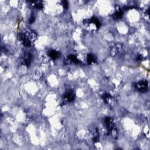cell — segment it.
<instances>
[{"label": "cell", "mask_w": 150, "mask_h": 150, "mask_svg": "<svg viewBox=\"0 0 150 150\" xmlns=\"http://www.w3.org/2000/svg\"><path fill=\"white\" fill-rule=\"evenodd\" d=\"M120 47H119V45H115L114 47H112L111 52H110L111 55L112 56H115L117 55L118 52H119V51L120 50Z\"/></svg>", "instance_id": "obj_11"}, {"label": "cell", "mask_w": 150, "mask_h": 150, "mask_svg": "<svg viewBox=\"0 0 150 150\" xmlns=\"http://www.w3.org/2000/svg\"><path fill=\"white\" fill-rule=\"evenodd\" d=\"M135 89L141 93H145L148 90V82L147 80H142L135 84Z\"/></svg>", "instance_id": "obj_2"}, {"label": "cell", "mask_w": 150, "mask_h": 150, "mask_svg": "<svg viewBox=\"0 0 150 150\" xmlns=\"http://www.w3.org/2000/svg\"><path fill=\"white\" fill-rule=\"evenodd\" d=\"M74 99H75V93L72 90H69L66 91L63 96V103L65 104L67 103H70V102L73 101Z\"/></svg>", "instance_id": "obj_3"}, {"label": "cell", "mask_w": 150, "mask_h": 150, "mask_svg": "<svg viewBox=\"0 0 150 150\" xmlns=\"http://www.w3.org/2000/svg\"><path fill=\"white\" fill-rule=\"evenodd\" d=\"M123 9L120 8L119 7H117L116 9V11L114 12L113 14L112 15V17L114 19H119L123 17Z\"/></svg>", "instance_id": "obj_5"}, {"label": "cell", "mask_w": 150, "mask_h": 150, "mask_svg": "<svg viewBox=\"0 0 150 150\" xmlns=\"http://www.w3.org/2000/svg\"><path fill=\"white\" fill-rule=\"evenodd\" d=\"M30 3H31L33 4V7H35L36 9L40 10V9H42L43 8L42 2L33 1H30Z\"/></svg>", "instance_id": "obj_10"}, {"label": "cell", "mask_w": 150, "mask_h": 150, "mask_svg": "<svg viewBox=\"0 0 150 150\" xmlns=\"http://www.w3.org/2000/svg\"><path fill=\"white\" fill-rule=\"evenodd\" d=\"M68 59H69V61H71V62H73V63L77 64V63H79L80 62V61H79V59H77L76 56L74 55H69V56H68Z\"/></svg>", "instance_id": "obj_12"}, {"label": "cell", "mask_w": 150, "mask_h": 150, "mask_svg": "<svg viewBox=\"0 0 150 150\" xmlns=\"http://www.w3.org/2000/svg\"><path fill=\"white\" fill-rule=\"evenodd\" d=\"M62 4H63V7L65 9H67L68 8V3L67 1H63L62 2Z\"/></svg>", "instance_id": "obj_14"}, {"label": "cell", "mask_w": 150, "mask_h": 150, "mask_svg": "<svg viewBox=\"0 0 150 150\" xmlns=\"http://www.w3.org/2000/svg\"><path fill=\"white\" fill-rule=\"evenodd\" d=\"M35 15H34V14H32V15H31V17L29 18V22L30 24H32L33 22H34V21H35Z\"/></svg>", "instance_id": "obj_13"}, {"label": "cell", "mask_w": 150, "mask_h": 150, "mask_svg": "<svg viewBox=\"0 0 150 150\" xmlns=\"http://www.w3.org/2000/svg\"><path fill=\"white\" fill-rule=\"evenodd\" d=\"M143 59H144L143 56L141 55H140V54H139V55L137 56V57H136V59H137V61H143Z\"/></svg>", "instance_id": "obj_15"}, {"label": "cell", "mask_w": 150, "mask_h": 150, "mask_svg": "<svg viewBox=\"0 0 150 150\" xmlns=\"http://www.w3.org/2000/svg\"><path fill=\"white\" fill-rule=\"evenodd\" d=\"M48 55L49 57H51L52 59L53 60H56L59 58L61 56V53L59 52L56 51V50H51L48 52Z\"/></svg>", "instance_id": "obj_6"}, {"label": "cell", "mask_w": 150, "mask_h": 150, "mask_svg": "<svg viewBox=\"0 0 150 150\" xmlns=\"http://www.w3.org/2000/svg\"><path fill=\"white\" fill-rule=\"evenodd\" d=\"M32 60V55L30 53H27L24 55V56L22 59L21 62L23 65L28 67L31 65Z\"/></svg>", "instance_id": "obj_4"}, {"label": "cell", "mask_w": 150, "mask_h": 150, "mask_svg": "<svg viewBox=\"0 0 150 150\" xmlns=\"http://www.w3.org/2000/svg\"><path fill=\"white\" fill-rule=\"evenodd\" d=\"M93 134V140L94 143H97L99 141V130L98 129H94L92 133Z\"/></svg>", "instance_id": "obj_9"}, {"label": "cell", "mask_w": 150, "mask_h": 150, "mask_svg": "<svg viewBox=\"0 0 150 150\" xmlns=\"http://www.w3.org/2000/svg\"><path fill=\"white\" fill-rule=\"evenodd\" d=\"M101 97L104 101L107 104H110V102L112 101V100H113V97L109 93H103L102 94Z\"/></svg>", "instance_id": "obj_7"}, {"label": "cell", "mask_w": 150, "mask_h": 150, "mask_svg": "<svg viewBox=\"0 0 150 150\" xmlns=\"http://www.w3.org/2000/svg\"><path fill=\"white\" fill-rule=\"evenodd\" d=\"M83 24L87 28H90L91 29H98L101 25L99 19L95 17L85 19L83 21Z\"/></svg>", "instance_id": "obj_1"}, {"label": "cell", "mask_w": 150, "mask_h": 150, "mask_svg": "<svg viewBox=\"0 0 150 150\" xmlns=\"http://www.w3.org/2000/svg\"><path fill=\"white\" fill-rule=\"evenodd\" d=\"M97 58L95 55L93 54H89L87 56V62L88 65H91V64L96 62Z\"/></svg>", "instance_id": "obj_8"}]
</instances>
